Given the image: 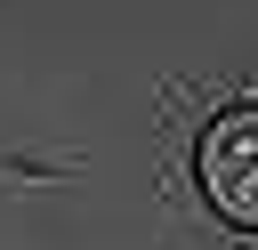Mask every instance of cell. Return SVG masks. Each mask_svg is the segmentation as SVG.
Here are the masks:
<instances>
[{"mask_svg": "<svg viewBox=\"0 0 258 250\" xmlns=\"http://www.w3.org/2000/svg\"><path fill=\"white\" fill-rule=\"evenodd\" d=\"M202 194L234 226H258V105H234L202 129Z\"/></svg>", "mask_w": 258, "mask_h": 250, "instance_id": "6da1fadb", "label": "cell"}]
</instances>
